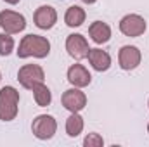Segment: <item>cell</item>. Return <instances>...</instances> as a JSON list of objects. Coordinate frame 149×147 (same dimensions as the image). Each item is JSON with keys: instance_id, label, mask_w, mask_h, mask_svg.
<instances>
[{"instance_id": "2", "label": "cell", "mask_w": 149, "mask_h": 147, "mask_svg": "<svg viewBox=\"0 0 149 147\" xmlns=\"http://www.w3.org/2000/svg\"><path fill=\"white\" fill-rule=\"evenodd\" d=\"M19 95L12 87H3L0 90V119L9 121L17 112Z\"/></svg>"}, {"instance_id": "17", "label": "cell", "mask_w": 149, "mask_h": 147, "mask_svg": "<svg viewBox=\"0 0 149 147\" xmlns=\"http://www.w3.org/2000/svg\"><path fill=\"white\" fill-rule=\"evenodd\" d=\"M12 47H14V40H12V37L2 33V35H0V55H7V54H10Z\"/></svg>"}, {"instance_id": "8", "label": "cell", "mask_w": 149, "mask_h": 147, "mask_svg": "<svg viewBox=\"0 0 149 147\" xmlns=\"http://www.w3.org/2000/svg\"><path fill=\"white\" fill-rule=\"evenodd\" d=\"M141 62V52L137 47H123L120 50V66L123 69H134L137 68V64Z\"/></svg>"}, {"instance_id": "13", "label": "cell", "mask_w": 149, "mask_h": 147, "mask_svg": "<svg viewBox=\"0 0 149 147\" xmlns=\"http://www.w3.org/2000/svg\"><path fill=\"white\" fill-rule=\"evenodd\" d=\"M88 33H90V37H92V40H94L95 43H106V42L109 40V37H111L109 26H108L106 23H101V21L92 23L90 28H88Z\"/></svg>"}, {"instance_id": "6", "label": "cell", "mask_w": 149, "mask_h": 147, "mask_svg": "<svg viewBox=\"0 0 149 147\" xmlns=\"http://www.w3.org/2000/svg\"><path fill=\"white\" fill-rule=\"evenodd\" d=\"M66 49L70 52V55L74 59H83L88 55V43L81 35H70L66 40Z\"/></svg>"}, {"instance_id": "9", "label": "cell", "mask_w": 149, "mask_h": 147, "mask_svg": "<svg viewBox=\"0 0 149 147\" xmlns=\"http://www.w3.org/2000/svg\"><path fill=\"white\" fill-rule=\"evenodd\" d=\"M56 19H57V14H56V10H54L52 7H49V5L38 7V10L35 12V24H37L38 28H42V30L52 28L54 23H56Z\"/></svg>"}, {"instance_id": "3", "label": "cell", "mask_w": 149, "mask_h": 147, "mask_svg": "<svg viewBox=\"0 0 149 147\" xmlns=\"http://www.w3.org/2000/svg\"><path fill=\"white\" fill-rule=\"evenodd\" d=\"M17 76H19L21 85L26 87V88H31V90L43 81V71L37 64H28V66L21 68Z\"/></svg>"}, {"instance_id": "11", "label": "cell", "mask_w": 149, "mask_h": 147, "mask_svg": "<svg viewBox=\"0 0 149 147\" xmlns=\"http://www.w3.org/2000/svg\"><path fill=\"white\" fill-rule=\"evenodd\" d=\"M87 57H88L92 68L97 69V71H106V69L111 66V57H109V54L104 52V50H101V49H90Z\"/></svg>"}, {"instance_id": "7", "label": "cell", "mask_w": 149, "mask_h": 147, "mask_svg": "<svg viewBox=\"0 0 149 147\" xmlns=\"http://www.w3.org/2000/svg\"><path fill=\"white\" fill-rule=\"evenodd\" d=\"M33 132L38 139H50L56 132V121L52 116H38L33 121Z\"/></svg>"}, {"instance_id": "16", "label": "cell", "mask_w": 149, "mask_h": 147, "mask_svg": "<svg viewBox=\"0 0 149 147\" xmlns=\"http://www.w3.org/2000/svg\"><path fill=\"white\" fill-rule=\"evenodd\" d=\"M33 92H35V101H37L38 106H49L50 104V90L45 87V85H37L35 88H33Z\"/></svg>"}, {"instance_id": "1", "label": "cell", "mask_w": 149, "mask_h": 147, "mask_svg": "<svg viewBox=\"0 0 149 147\" xmlns=\"http://www.w3.org/2000/svg\"><path fill=\"white\" fill-rule=\"evenodd\" d=\"M49 50H50V43L47 38L38 37V35H28L23 38L19 50H17V55L19 57H30V55L45 57L49 54Z\"/></svg>"}, {"instance_id": "19", "label": "cell", "mask_w": 149, "mask_h": 147, "mask_svg": "<svg viewBox=\"0 0 149 147\" xmlns=\"http://www.w3.org/2000/svg\"><path fill=\"white\" fill-rule=\"evenodd\" d=\"M81 2H85V3H94L95 0H81Z\"/></svg>"}, {"instance_id": "12", "label": "cell", "mask_w": 149, "mask_h": 147, "mask_svg": "<svg viewBox=\"0 0 149 147\" xmlns=\"http://www.w3.org/2000/svg\"><path fill=\"white\" fill-rule=\"evenodd\" d=\"M68 80L74 87H85L90 83V73L81 64H74L68 69Z\"/></svg>"}, {"instance_id": "4", "label": "cell", "mask_w": 149, "mask_h": 147, "mask_svg": "<svg viewBox=\"0 0 149 147\" xmlns=\"http://www.w3.org/2000/svg\"><path fill=\"white\" fill-rule=\"evenodd\" d=\"M120 30L121 33H125L127 37H139L144 33L146 30V21L137 16V14H130V16H125L120 23Z\"/></svg>"}, {"instance_id": "18", "label": "cell", "mask_w": 149, "mask_h": 147, "mask_svg": "<svg viewBox=\"0 0 149 147\" xmlns=\"http://www.w3.org/2000/svg\"><path fill=\"white\" fill-rule=\"evenodd\" d=\"M5 2H9V3H17L19 0H5Z\"/></svg>"}, {"instance_id": "10", "label": "cell", "mask_w": 149, "mask_h": 147, "mask_svg": "<svg viewBox=\"0 0 149 147\" xmlns=\"http://www.w3.org/2000/svg\"><path fill=\"white\" fill-rule=\"evenodd\" d=\"M85 102H87V99H85L83 92L74 90V88L66 90L64 95H63V104H64V107L70 109V111H73V112H78V111L85 106Z\"/></svg>"}, {"instance_id": "14", "label": "cell", "mask_w": 149, "mask_h": 147, "mask_svg": "<svg viewBox=\"0 0 149 147\" xmlns=\"http://www.w3.org/2000/svg\"><path fill=\"white\" fill-rule=\"evenodd\" d=\"M83 19H85V12H83L81 7H76V5L68 9L66 17H64V21H66L68 26H80L83 23Z\"/></svg>"}, {"instance_id": "5", "label": "cell", "mask_w": 149, "mask_h": 147, "mask_svg": "<svg viewBox=\"0 0 149 147\" xmlns=\"http://www.w3.org/2000/svg\"><path fill=\"white\" fill-rule=\"evenodd\" d=\"M0 24L7 33H19L26 26L24 17L21 14H17V12H12V10L0 12Z\"/></svg>"}, {"instance_id": "15", "label": "cell", "mask_w": 149, "mask_h": 147, "mask_svg": "<svg viewBox=\"0 0 149 147\" xmlns=\"http://www.w3.org/2000/svg\"><path fill=\"white\" fill-rule=\"evenodd\" d=\"M81 128H83V121H81V118L73 112L70 118H68V123H66V130H68V135H71V137H76L80 132H81Z\"/></svg>"}]
</instances>
